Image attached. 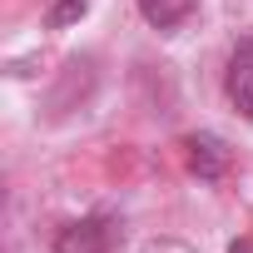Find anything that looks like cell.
<instances>
[{
    "label": "cell",
    "instance_id": "obj_1",
    "mask_svg": "<svg viewBox=\"0 0 253 253\" xmlns=\"http://www.w3.org/2000/svg\"><path fill=\"white\" fill-rule=\"evenodd\" d=\"M119 243H124V223L109 218V213L70 218V223L55 233V253H114Z\"/></svg>",
    "mask_w": 253,
    "mask_h": 253
},
{
    "label": "cell",
    "instance_id": "obj_2",
    "mask_svg": "<svg viewBox=\"0 0 253 253\" xmlns=\"http://www.w3.org/2000/svg\"><path fill=\"white\" fill-rule=\"evenodd\" d=\"M223 94H228V104H233L243 119H253V40L233 45L228 70H223Z\"/></svg>",
    "mask_w": 253,
    "mask_h": 253
},
{
    "label": "cell",
    "instance_id": "obj_3",
    "mask_svg": "<svg viewBox=\"0 0 253 253\" xmlns=\"http://www.w3.org/2000/svg\"><path fill=\"white\" fill-rule=\"evenodd\" d=\"M184 149H189V169L199 174V179H223L228 174V144L218 139V134H189L184 139Z\"/></svg>",
    "mask_w": 253,
    "mask_h": 253
},
{
    "label": "cell",
    "instance_id": "obj_4",
    "mask_svg": "<svg viewBox=\"0 0 253 253\" xmlns=\"http://www.w3.org/2000/svg\"><path fill=\"white\" fill-rule=\"evenodd\" d=\"M194 10H199V0H139V15L154 30H179Z\"/></svg>",
    "mask_w": 253,
    "mask_h": 253
},
{
    "label": "cell",
    "instance_id": "obj_5",
    "mask_svg": "<svg viewBox=\"0 0 253 253\" xmlns=\"http://www.w3.org/2000/svg\"><path fill=\"white\" fill-rule=\"evenodd\" d=\"M84 10H89V0H50L45 5V25L50 30H70V25L84 20Z\"/></svg>",
    "mask_w": 253,
    "mask_h": 253
},
{
    "label": "cell",
    "instance_id": "obj_6",
    "mask_svg": "<svg viewBox=\"0 0 253 253\" xmlns=\"http://www.w3.org/2000/svg\"><path fill=\"white\" fill-rule=\"evenodd\" d=\"M144 253H194V248H184V243H149Z\"/></svg>",
    "mask_w": 253,
    "mask_h": 253
},
{
    "label": "cell",
    "instance_id": "obj_7",
    "mask_svg": "<svg viewBox=\"0 0 253 253\" xmlns=\"http://www.w3.org/2000/svg\"><path fill=\"white\" fill-rule=\"evenodd\" d=\"M228 253H253V243H248V238H238V243H228Z\"/></svg>",
    "mask_w": 253,
    "mask_h": 253
}]
</instances>
